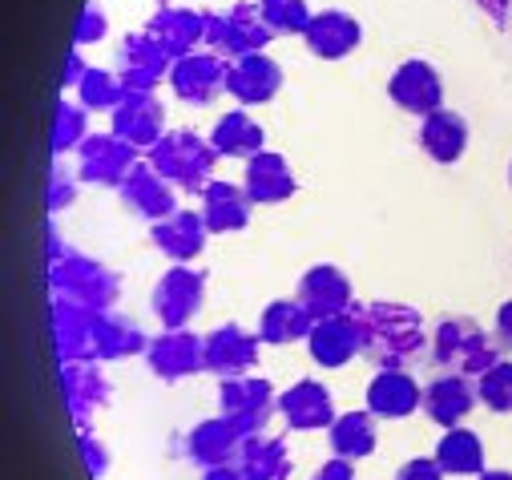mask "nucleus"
Here are the masks:
<instances>
[{"instance_id":"13","label":"nucleus","mask_w":512,"mask_h":480,"mask_svg":"<svg viewBox=\"0 0 512 480\" xmlns=\"http://www.w3.org/2000/svg\"><path fill=\"white\" fill-rule=\"evenodd\" d=\"M109 117H113L109 134H117L121 142H130L138 150H154L166 138V105L154 93H125Z\"/></svg>"},{"instance_id":"46","label":"nucleus","mask_w":512,"mask_h":480,"mask_svg":"<svg viewBox=\"0 0 512 480\" xmlns=\"http://www.w3.org/2000/svg\"><path fill=\"white\" fill-rule=\"evenodd\" d=\"M311 480H355V460H343V456H331Z\"/></svg>"},{"instance_id":"23","label":"nucleus","mask_w":512,"mask_h":480,"mask_svg":"<svg viewBox=\"0 0 512 480\" xmlns=\"http://www.w3.org/2000/svg\"><path fill=\"white\" fill-rule=\"evenodd\" d=\"M424 404V388L404 372V368H388L375 372L367 384V412L379 420H404Z\"/></svg>"},{"instance_id":"30","label":"nucleus","mask_w":512,"mask_h":480,"mask_svg":"<svg viewBox=\"0 0 512 480\" xmlns=\"http://www.w3.org/2000/svg\"><path fill=\"white\" fill-rule=\"evenodd\" d=\"M150 339L146 331L121 311H97L93 315V359H130L146 355Z\"/></svg>"},{"instance_id":"40","label":"nucleus","mask_w":512,"mask_h":480,"mask_svg":"<svg viewBox=\"0 0 512 480\" xmlns=\"http://www.w3.org/2000/svg\"><path fill=\"white\" fill-rule=\"evenodd\" d=\"M480 404L496 416H512V359H496V364L476 380Z\"/></svg>"},{"instance_id":"38","label":"nucleus","mask_w":512,"mask_h":480,"mask_svg":"<svg viewBox=\"0 0 512 480\" xmlns=\"http://www.w3.org/2000/svg\"><path fill=\"white\" fill-rule=\"evenodd\" d=\"M85 138H89L85 105L81 101H57V109H53V158L77 150Z\"/></svg>"},{"instance_id":"9","label":"nucleus","mask_w":512,"mask_h":480,"mask_svg":"<svg viewBox=\"0 0 512 480\" xmlns=\"http://www.w3.org/2000/svg\"><path fill=\"white\" fill-rule=\"evenodd\" d=\"M146 368L162 380V384H178L186 376L206 372V339L194 335L190 327L178 331H162L150 339L146 347Z\"/></svg>"},{"instance_id":"29","label":"nucleus","mask_w":512,"mask_h":480,"mask_svg":"<svg viewBox=\"0 0 512 480\" xmlns=\"http://www.w3.org/2000/svg\"><path fill=\"white\" fill-rule=\"evenodd\" d=\"M307 351L319 368H343L359 355V327L347 315H335V319H319L307 335Z\"/></svg>"},{"instance_id":"44","label":"nucleus","mask_w":512,"mask_h":480,"mask_svg":"<svg viewBox=\"0 0 512 480\" xmlns=\"http://www.w3.org/2000/svg\"><path fill=\"white\" fill-rule=\"evenodd\" d=\"M396 480H444V468L436 464V456H412L396 468Z\"/></svg>"},{"instance_id":"7","label":"nucleus","mask_w":512,"mask_h":480,"mask_svg":"<svg viewBox=\"0 0 512 480\" xmlns=\"http://www.w3.org/2000/svg\"><path fill=\"white\" fill-rule=\"evenodd\" d=\"M174 57L142 29L121 37V45L113 49V73L125 85V93H154L162 81H170Z\"/></svg>"},{"instance_id":"36","label":"nucleus","mask_w":512,"mask_h":480,"mask_svg":"<svg viewBox=\"0 0 512 480\" xmlns=\"http://www.w3.org/2000/svg\"><path fill=\"white\" fill-rule=\"evenodd\" d=\"M436 464L448 476H480L484 472V440L468 428H444L436 444Z\"/></svg>"},{"instance_id":"5","label":"nucleus","mask_w":512,"mask_h":480,"mask_svg":"<svg viewBox=\"0 0 512 480\" xmlns=\"http://www.w3.org/2000/svg\"><path fill=\"white\" fill-rule=\"evenodd\" d=\"M271 25L259 9V0H238L230 9H206V45L218 57H250L271 45Z\"/></svg>"},{"instance_id":"8","label":"nucleus","mask_w":512,"mask_h":480,"mask_svg":"<svg viewBox=\"0 0 512 480\" xmlns=\"http://www.w3.org/2000/svg\"><path fill=\"white\" fill-rule=\"evenodd\" d=\"M202 303H206V271H194L190 263H174L150 295V307L166 331L190 327V319L202 311Z\"/></svg>"},{"instance_id":"33","label":"nucleus","mask_w":512,"mask_h":480,"mask_svg":"<svg viewBox=\"0 0 512 480\" xmlns=\"http://www.w3.org/2000/svg\"><path fill=\"white\" fill-rule=\"evenodd\" d=\"M238 468L246 480H287L291 476V452L275 436H246L238 452Z\"/></svg>"},{"instance_id":"19","label":"nucleus","mask_w":512,"mask_h":480,"mask_svg":"<svg viewBox=\"0 0 512 480\" xmlns=\"http://www.w3.org/2000/svg\"><path fill=\"white\" fill-rule=\"evenodd\" d=\"M388 97L416 117H428L436 109H444V81L428 61H404L392 81H388Z\"/></svg>"},{"instance_id":"1","label":"nucleus","mask_w":512,"mask_h":480,"mask_svg":"<svg viewBox=\"0 0 512 480\" xmlns=\"http://www.w3.org/2000/svg\"><path fill=\"white\" fill-rule=\"evenodd\" d=\"M351 319L359 327V355L375 372L408 368L424 355V343H428L424 319L408 303H396V299L351 303Z\"/></svg>"},{"instance_id":"26","label":"nucleus","mask_w":512,"mask_h":480,"mask_svg":"<svg viewBox=\"0 0 512 480\" xmlns=\"http://www.w3.org/2000/svg\"><path fill=\"white\" fill-rule=\"evenodd\" d=\"M242 432L226 420V416H210L202 424L190 428L186 436V456L202 468H222V464H238V452H242Z\"/></svg>"},{"instance_id":"51","label":"nucleus","mask_w":512,"mask_h":480,"mask_svg":"<svg viewBox=\"0 0 512 480\" xmlns=\"http://www.w3.org/2000/svg\"><path fill=\"white\" fill-rule=\"evenodd\" d=\"M508 186H512V166H508Z\"/></svg>"},{"instance_id":"18","label":"nucleus","mask_w":512,"mask_h":480,"mask_svg":"<svg viewBox=\"0 0 512 480\" xmlns=\"http://www.w3.org/2000/svg\"><path fill=\"white\" fill-rule=\"evenodd\" d=\"M283 89V65L267 53H250V57H234L230 73H226V93L238 105H267L275 93Z\"/></svg>"},{"instance_id":"20","label":"nucleus","mask_w":512,"mask_h":480,"mask_svg":"<svg viewBox=\"0 0 512 480\" xmlns=\"http://www.w3.org/2000/svg\"><path fill=\"white\" fill-rule=\"evenodd\" d=\"M359 41H363V29H359V21H355L351 13H343V9H323V13H315L311 25H307V33H303L307 53L319 57V61H343V57H351V53L359 49Z\"/></svg>"},{"instance_id":"14","label":"nucleus","mask_w":512,"mask_h":480,"mask_svg":"<svg viewBox=\"0 0 512 480\" xmlns=\"http://www.w3.org/2000/svg\"><path fill=\"white\" fill-rule=\"evenodd\" d=\"M226 73H230L226 57H218V53H190V57L174 61L170 89L186 105H210L218 93H226Z\"/></svg>"},{"instance_id":"17","label":"nucleus","mask_w":512,"mask_h":480,"mask_svg":"<svg viewBox=\"0 0 512 480\" xmlns=\"http://www.w3.org/2000/svg\"><path fill=\"white\" fill-rule=\"evenodd\" d=\"M295 299L311 311V319H315V323H319V319L347 315V311H351V303H355V295H351V279H347L339 267H331V263H315V267L299 279Z\"/></svg>"},{"instance_id":"31","label":"nucleus","mask_w":512,"mask_h":480,"mask_svg":"<svg viewBox=\"0 0 512 480\" xmlns=\"http://www.w3.org/2000/svg\"><path fill=\"white\" fill-rule=\"evenodd\" d=\"M420 146L432 162L440 166H456L468 150V122L456 109H436L420 122Z\"/></svg>"},{"instance_id":"45","label":"nucleus","mask_w":512,"mask_h":480,"mask_svg":"<svg viewBox=\"0 0 512 480\" xmlns=\"http://www.w3.org/2000/svg\"><path fill=\"white\" fill-rule=\"evenodd\" d=\"M492 339L500 351H512V299L496 307V323H492Z\"/></svg>"},{"instance_id":"28","label":"nucleus","mask_w":512,"mask_h":480,"mask_svg":"<svg viewBox=\"0 0 512 480\" xmlns=\"http://www.w3.org/2000/svg\"><path fill=\"white\" fill-rule=\"evenodd\" d=\"M250 194L246 186L238 182H222L214 178L206 190H202V218H206V230L210 234H234V230H246L250 226Z\"/></svg>"},{"instance_id":"35","label":"nucleus","mask_w":512,"mask_h":480,"mask_svg":"<svg viewBox=\"0 0 512 480\" xmlns=\"http://www.w3.org/2000/svg\"><path fill=\"white\" fill-rule=\"evenodd\" d=\"M327 432H331L327 436L331 440V456H343V460H363L379 444L371 412H343V416H335V424Z\"/></svg>"},{"instance_id":"47","label":"nucleus","mask_w":512,"mask_h":480,"mask_svg":"<svg viewBox=\"0 0 512 480\" xmlns=\"http://www.w3.org/2000/svg\"><path fill=\"white\" fill-rule=\"evenodd\" d=\"M484 9V17H492L496 29H508V17H512V0H476Z\"/></svg>"},{"instance_id":"16","label":"nucleus","mask_w":512,"mask_h":480,"mask_svg":"<svg viewBox=\"0 0 512 480\" xmlns=\"http://www.w3.org/2000/svg\"><path fill=\"white\" fill-rule=\"evenodd\" d=\"M146 33L174 57V61H182V57H190L198 45H206V13H198V9H186V5H162L150 13V21H146Z\"/></svg>"},{"instance_id":"3","label":"nucleus","mask_w":512,"mask_h":480,"mask_svg":"<svg viewBox=\"0 0 512 480\" xmlns=\"http://www.w3.org/2000/svg\"><path fill=\"white\" fill-rule=\"evenodd\" d=\"M49 283H53V295L73 299L89 311H113L121 299V275L113 267H105L101 259L81 255V251H65L61 259H53Z\"/></svg>"},{"instance_id":"39","label":"nucleus","mask_w":512,"mask_h":480,"mask_svg":"<svg viewBox=\"0 0 512 480\" xmlns=\"http://www.w3.org/2000/svg\"><path fill=\"white\" fill-rule=\"evenodd\" d=\"M259 9H263L275 37H303L311 17H315L307 9V0H259Z\"/></svg>"},{"instance_id":"15","label":"nucleus","mask_w":512,"mask_h":480,"mask_svg":"<svg viewBox=\"0 0 512 480\" xmlns=\"http://www.w3.org/2000/svg\"><path fill=\"white\" fill-rule=\"evenodd\" d=\"M121 206L130 210V214H138V218H146L150 226L154 222H162V218H170L174 210H178V190L150 166V162H138L130 174H125V182H121Z\"/></svg>"},{"instance_id":"42","label":"nucleus","mask_w":512,"mask_h":480,"mask_svg":"<svg viewBox=\"0 0 512 480\" xmlns=\"http://www.w3.org/2000/svg\"><path fill=\"white\" fill-rule=\"evenodd\" d=\"M73 198H77V174L57 158V166H53V178H49V210L53 214H61L65 206H73Z\"/></svg>"},{"instance_id":"21","label":"nucleus","mask_w":512,"mask_h":480,"mask_svg":"<svg viewBox=\"0 0 512 480\" xmlns=\"http://www.w3.org/2000/svg\"><path fill=\"white\" fill-rule=\"evenodd\" d=\"M476 400H480L476 380L448 372V376H440V380H432V384L424 388V404H420V408H424V416H428L432 424H440V428H460V424L468 420V412L476 408Z\"/></svg>"},{"instance_id":"4","label":"nucleus","mask_w":512,"mask_h":480,"mask_svg":"<svg viewBox=\"0 0 512 480\" xmlns=\"http://www.w3.org/2000/svg\"><path fill=\"white\" fill-rule=\"evenodd\" d=\"M432 359H436V368H444V372L480 380L500 359V347L476 319L452 315V319H440V327L432 335Z\"/></svg>"},{"instance_id":"27","label":"nucleus","mask_w":512,"mask_h":480,"mask_svg":"<svg viewBox=\"0 0 512 480\" xmlns=\"http://www.w3.org/2000/svg\"><path fill=\"white\" fill-rule=\"evenodd\" d=\"M206 218L198 210H174L170 218L154 222V247L174 263H194L206 251Z\"/></svg>"},{"instance_id":"12","label":"nucleus","mask_w":512,"mask_h":480,"mask_svg":"<svg viewBox=\"0 0 512 480\" xmlns=\"http://www.w3.org/2000/svg\"><path fill=\"white\" fill-rule=\"evenodd\" d=\"M61 392H65V404H69V416L77 428H89L93 416L113 396V388L101 372V359H73V364H61Z\"/></svg>"},{"instance_id":"34","label":"nucleus","mask_w":512,"mask_h":480,"mask_svg":"<svg viewBox=\"0 0 512 480\" xmlns=\"http://www.w3.org/2000/svg\"><path fill=\"white\" fill-rule=\"evenodd\" d=\"M311 327H315V319H311V311L299 299H275V303L263 307V319H259L263 343H275V347H287V343L307 339Z\"/></svg>"},{"instance_id":"50","label":"nucleus","mask_w":512,"mask_h":480,"mask_svg":"<svg viewBox=\"0 0 512 480\" xmlns=\"http://www.w3.org/2000/svg\"><path fill=\"white\" fill-rule=\"evenodd\" d=\"M476 480H512V472H504V468H484Z\"/></svg>"},{"instance_id":"6","label":"nucleus","mask_w":512,"mask_h":480,"mask_svg":"<svg viewBox=\"0 0 512 480\" xmlns=\"http://www.w3.org/2000/svg\"><path fill=\"white\" fill-rule=\"evenodd\" d=\"M218 404H222V416H226L242 436H263L267 424H271V416L279 412V392H275L271 380L234 376V380H222Z\"/></svg>"},{"instance_id":"41","label":"nucleus","mask_w":512,"mask_h":480,"mask_svg":"<svg viewBox=\"0 0 512 480\" xmlns=\"http://www.w3.org/2000/svg\"><path fill=\"white\" fill-rule=\"evenodd\" d=\"M105 33H109V17H105V9L97 5V0H89L85 13H81V21H77V29H73V45H77V49L97 45Z\"/></svg>"},{"instance_id":"43","label":"nucleus","mask_w":512,"mask_h":480,"mask_svg":"<svg viewBox=\"0 0 512 480\" xmlns=\"http://www.w3.org/2000/svg\"><path fill=\"white\" fill-rule=\"evenodd\" d=\"M77 448H81V464H85L89 480H101L105 468H109V452H105V444L93 436V428H77Z\"/></svg>"},{"instance_id":"32","label":"nucleus","mask_w":512,"mask_h":480,"mask_svg":"<svg viewBox=\"0 0 512 480\" xmlns=\"http://www.w3.org/2000/svg\"><path fill=\"white\" fill-rule=\"evenodd\" d=\"M210 146H214L218 158H242V162H250L254 154H263L267 134H263V126L254 122V117L238 105V109L222 113L218 122H214V130H210Z\"/></svg>"},{"instance_id":"48","label":"nucleus","mask_w":512,"mask_h":480,"mask_svg":"<svg viewBox=\"0 0 512 480\" xmlns=\"http://www.w3.org/2000/svg\"><path fill=\"white\" fill-rule=\"evenodd\" d=\"M85 73H89V65H85V61H81V53L73 49V53H69V61H65V77H61L57 85H65V89H77V85L85 81Z\"/></svg>"},{"instance_id":"11","label":"nucleus","mask_w":512,"mask_h":480,"mask_svg":"<svg viewBox=\"0 0 512 480\" xmlns=\"http://www.w3.org/2000/svg\"><path fill=\"white\" fill-rule=\"evenodd\" d=\"M206 339V372L218 380H234V376H250V368L259 364V347L263 335H250L238 323H222L214 327Z\"/></svg>"},{"instance_id":"22","label":"nucleus","mask_w":512,"mask_h":480,"mask_svg":"<svg viewBox=\"0 0 512 480\" xmlns=\"http://www.w3.org/2000/svg\"><path fill=\"white\" fill-rule=\"evenodd\" d=\"M242 186H246L254 206H275V202H287L299 190V178H295V170H291V162L283 154L263 150V154H254L246 162Z\"/></svg>"},{"instance_id":"10","label":"nucleus","mask_w":512,"mask_h":480,"mask_svg":"<svg viewBox=\"0 0 512 480\" xmlns=\"http://www.w3.org/2000/svg\"><path fill=\"white\" fill-rule=\"evenodd\" d=\"M138 166V146L121 142L117 134H89L77 146V178L93 186H113L121 190L125 174Z\"/></svg>"},{"instance_id":"2","label":"nucleus","mask_w":512,"mask_h":480,"mask_svg":"<svg viewBox=\"0 0 512 480\" xmlns=\"http://www.w3.org/2000/svg\"><path fill=\"white\" fill-rule=\"evenodd\" d=\"M214 146L194 130H166V138L150 150V166L182 194H202L214 182Z\"/></svg>"},{"instance_id":"25","label":"nucleus","mask_w":512,"mask_h":480,"mask_svg":"<svg viewBox=\"0 0 512 480\" xmlns=\"http://www.w3.org/2000/svg\"><path fill=\"white\" fill-rule=\"evenodd\" d=\"M93 315L89 307L53 295V347L61 364H73V359H93Z\"/></svg>"},{"instance_id":"49","label":"nucleus","mask_w":512,"mask_h":480,"mask_svg":"<svg viewBox=\"0 0 512 480\" xmlns=\"http://www.w3.org/2000/svg\"><path fill=\"white\" fill-rule=\"evenodd\" d=\"M202 480H246L242 476V468L238 464H222V468H206V476Z\"/></svg>"},{"instance_id":"24","label":"nucleus","mask_w":512,"mask_h":480,"mask_svg":"<svg viewBox=\"0 0 512 480\" xmlns=\"http://www.w3.org/2000/svg\"><path fill=\"white\" fill-rule=\"evenodd\" d=\"M279 412L287 420V428L295 432H315V428H331L335 424V400L327 392V384L319 380H299L279 396Z\"/></svg>"},{"instance_id":"37","label":"nucleus","mask_w":512,"mask_h":480,"mask_svg":"<svg viewBox=\"0 0 512 480\" xmlns=\"http://www.w3.org/2000/svg\"><path fill=\"white\" fill-rule=\"evenodd\" d=\"M121 97H125V85L117 81L113 69H97V65H89L85 81L77 85V101H81L89 113H113V109L121 105Z\"/></svg>"}]
</instances>
